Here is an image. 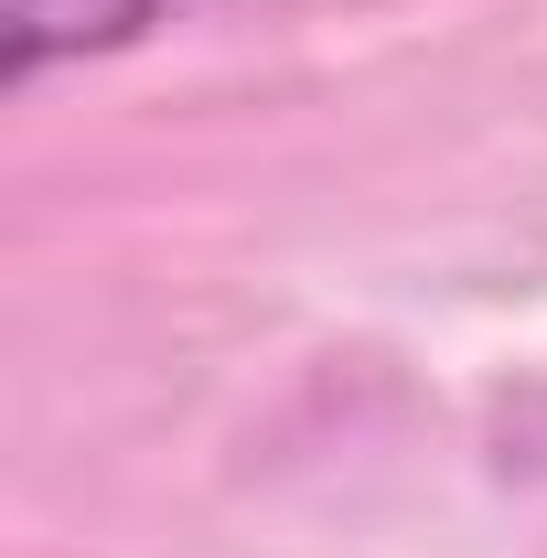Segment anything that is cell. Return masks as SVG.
I'll return each mask as SVG.
<instances>
[{
	"label": "cell",
	"instance_id": "obj_1",
	"mask_svg": "<svg viewBox=\"0 0 547 558\" xmlns=\"http://www.w3.org/2000/svg\"><path fill=\"white\" fill-rule=\"evenodd\" d=\"M161 22V0H0V54H11V86L75 65V54H119Z\"/></svg>",
	"mask_w": 547,
	"mask_h": 558
}]
</instances>
